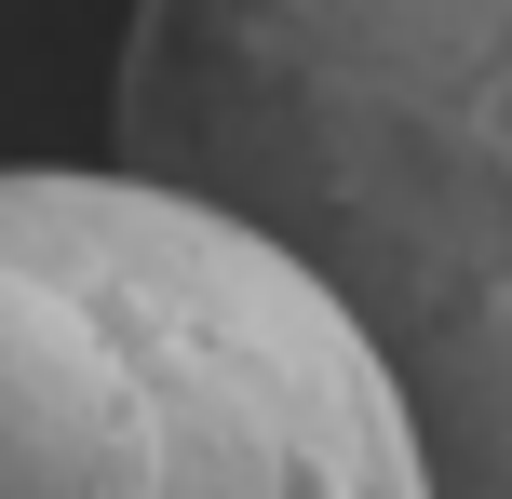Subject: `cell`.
<instances>
[{
    "mask_svg": "<svg viewBox=\"0 0 512 499\" xmlns=\"http://www.w3.org/2000/svg\"><path fill=\"white\" fill-rule=\"evenodd\" d=\"M0 499H432L378 351L149 176H0Z\"/></svg>",
    "mask_w": 512,
    "mask_h": 499,
    "instance_id": "7a4b0ae2",
    "label": "cell"
},
{
    "mask_svg": "<svg viewBox=\"0 0 512 499\" xmlns=\"http://www.w3.org/2000/svg\"><path fill=\"white\" fill-rule=\"evenodd\" d=\"M108 135L378 351L432 499H512V0H135Z\"/></svg>",
    "mask_w": 512,
    "mask_h": 499,
    "instance_id": "6da1fadb",
    "label": "cell"
}]
</instances>
